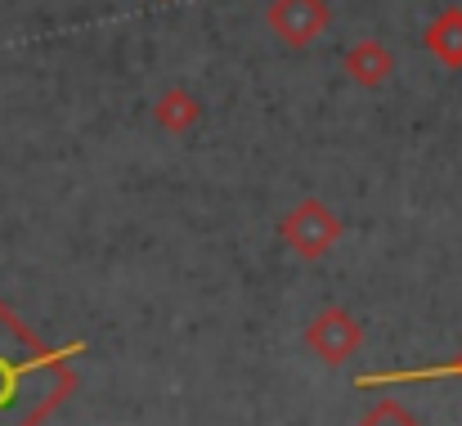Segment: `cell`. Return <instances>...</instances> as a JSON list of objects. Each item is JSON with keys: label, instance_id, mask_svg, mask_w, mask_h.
Returning <instances> with one entry per match:
<instances>
[{"label": "cell", "instance_id": "1", "mask_svg": "<svg viewBox=\"0 0 462 426\" xmlns=\"http://www.w3.org/2000/svg\"><path fill=\"white\" fill-rule=\"evenodd\" d=\"M283 238H288V247H292L297 256L319 261V256H328V252L341 243V216H337L328 202H319V198H301V202L283 216Z\"/></svg>", "mask_w": 462, "mask_h": 426}, {"label": "cell", "instance_id": "2", "mask_svg": "<svg viewBox=\"0 0 462 426\" xmlns=\"http://www.w3.org/2000/svg\"><path fill=\"white\" fill-rule=\"evenodd\" d=\"M265 23L288 50H306L328 32L332 5L328 0H270L265 5Z\"/></svg>", "mask_w": 462, "mask_h": 426}, {"label": "cell", "instance_id": "3", "mask_svg": "<svg viewBox=\"0 0 462 426\" xmlns=\"http://www.w3.org/2000/svg\"><path fill=\"white\" fill-rule=\"evenodd\" d=\"M364 341V328L346 314V310H323L314 323L306 328V346L323 359V364H341L359 350Z\"/></svg>", "mask_w": 462, "mask_h": 426}, {"label": "cell", "instance_id": "4", "mask_svg": "<svg viewBox=\"0 0 462 426\" xmlns=\"http://www.w3.org/2000/svg\"><path fill=\"white\" fill-rule=\"evenodd\" d=\"M341 72H346L359 90H377V86L391 81V72H395V54H391L386 41H377V36H359V41L341 54Z\"/></svg>", "mask_w": 462, "mask_h": 426}, {"label": "cell", "instance_id": "5", "mask_svg": "<svg viewBox=\"0 0 462 426\" xmlns=\"http://www.w3.org/2000/svg\"><path fill=\"white\" fill-rule=\"evenodd\" d=\"M153 117L166 135H189V131L202 122V99H198L193 90H184V86H171L153 104Z\"/></svg>", "mask_w": 462, "mask_h": 426}, {"label": "cell", "instance_id": "6", "mask_svg": "<svg viewBox=\"0 0 462 426\" xmlns=\"http://www.w3.org/2000/svg\"><path fill=\"white\" fill-rule=\"evenodd\" d=\"M427 50H431L445 68H454V72L462 68V9L458 5L445 9V14L427 27Z\"/></svg>", "mask_w": 462, "mask_h": 426}, {"label": "cell", "instance_id": "7", "mask_svg": "<svg viewBox=\"0 0 462 426\" xmlns=\"http://www.w3.org/2000/svg\"><path fill=\"white\" fill-rule=\"evenodd\" d=\"M162 5H171V0H162Z\"/></svg>", "mask_w": 462, "mask_h": 426}]
</instances>
